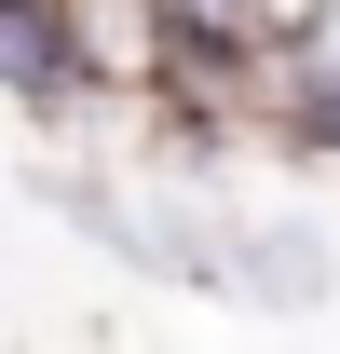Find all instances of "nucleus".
Wrapping results in <instances>:
<instances>
[{
	"label": "nucleus",
	"instance_id": "1",
	"mask_svg": "<svg viewBox=\"0 0 340 354\" xmlns=\"http://www.w3.org/2000/svg\"><path fill=\"white\" fill-rule=\"evenodd\" d=\"M0 109H28V123H82V109H109L68 0H0Z\"/></svg>",
	"mask_w": 340,
	"mask_h": 354
},
{
	"label": "nucleus",
	"instance_id": "2",
	"mask_svg": "<svg viewBox=\"0 0 340 354\" xmlns=\"http://www.w3.org/2000/svg\"><path fill=\"white\" fill-rule=\"evenodd\" d=\"M232 300H245V313H286V327L327 313L340 300V245L313 218H232Z\"/></svg>",
	"mask_w": 340,
	"mask_h": 354
},
{
	"label": "nucleus",
	"instance_id": "3",
	"mask_svg": "<svg viewBox=\"0 0 340 354\" xmlns=\"http://www.w3.org/2000/svg\"><path fill=\"white\" fill-rule=\"evenodd\" d=\"M82 14V55H95V95H150L177 55V14L164 0H68Z\"/></svg>",
	"mask_w": 340,
	"mask_h": 354
},
{
	"label": "nucleus",
	"instance_id": "4",
	"mask_svg": "<svg viewBox=\"0 0 340 354\" xmlns=\"http://www.w3.org/2000/svg\"><path fill=\"white\" fill-rule=\"evenodd\" d=\"M164 14H177V41H272L299 0H164Z\"/></svg>",
	"mask_w": 340,
	"mask_h": 354
},
{
	"label": "nucleus",
	"instance_id": "5",
	"mask_svg": "<svg viewBox=\"0 0 340 354\" xmlns=\"http://www.w3.org/2000/svg\"><path fill=\"white\" fill-rule=\"evenodd\" d=\"M272 150H286V164H340V95H299Z\"/></svg>",
	"mask_w": 340,
	"mask_h": 354
}]
</instances>
